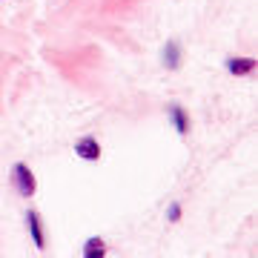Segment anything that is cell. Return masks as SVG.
<instances>
[{
	"mask_svg": "<svg viewBox=\"0 0 258 258\" xmlns=\"http://www.w3.org/2000/svg\"><path fill=\"white\" fill-rule=\"evenodd\" d=\"M83 255H86V258H101V255H106L103 241H101V238H89L86 244H83Z\"/></svg>",
	"mask_w": 258,
	"mask_h": 258,
	"instance_id": "cell-5",
	"label": "cell"
},
{
	"mask_svg": "<svg viewBox=\"0 0 258 258\" xmlns=\"http://www.w3.org/2000/svg\"><path fill=\"white\" fill-rule=\"evenodd\" d=\"M172 120H175V129L181 132V135H186V132H189V120H186V115H184V109H181V106H172Z\"/></svg>",
	"mask_w": 258,
	"mask_h": 258,
	"instance_id": "cell-6",
	"label": "cell"
},
{
	"mask_svg": "<svg viewBox=\"0 0 258 258\" xmlns=\"http://www.w3.org/2000/svg\"><path fill=\"white\" fill-rule=\"evenodd\" d=\"M75 152H78L83 161H98V158H101V144L95 138H81L75 144Z\"/></svg>",
	"mask_w": 258,
	"mask_h": 258,
	"instance_id": "cell-2",
	"label": "cell"
},
{
	"mask_svg": "<svg viewBox=\"0 0 258 258\" xmlns=\"http://www.w3.org/2000/svg\"><path fill=\"white\" fill-rule=\"evenodd\" d=\"M178 215H181V210H178V207H172V210H169V221H178Z\"/></svg>",
	"mask_w": 258,
	"mask_h": 258,
	"instance_id": "cell-8",
	"label": "cell"
},
{
	"mask_svg": "<svg viewBox=\"0 0 258 258\" xmlns=\"http://www.w3.org/2000/svg\"><path fill=\"white\" fill-rule=\"evenodd\" d=\"M252 69H255V60H252V57H232L230 60L232 75H247V72H252Z\"/></svg>",
	"mask_w": 258,
	"mask_h": 258,
	"instance_id": "cell-4",
	"label": "cell"
},
{
	"mask_svg": "<svg viewBox=\"0 0 258 258\" xmlns=\"http://www.w3.org/2000/svg\"><path fill=\"white\" fill-rule=\"evenodd\" d=\"M26 221H29V230H32V238H35V247L43 249L46 247V241H43V230H40V218H37L35 210L26 212Z\"/></svg>",
	"mask_w": 258,
	"mask_h": 258,
	"instance_id": "cell-3",
	"label": "cell"
},
{
	"mask_svg": "<svg viewBox=\"0 0 258 258\" xmlns=\"http://www.w3.org/2000/svg\"><path fill=\"white\" fill-rule=\"evenodd\" d=\"M164 60L169 69H178V43H169V46L164 49Z\"/></svg>",
	"mask_w": 258,
	"mask_h": 258,
	"instance_id": "cell-7",
	"label": "cell"
},
{
	"mask_svg": "<svg viewBox=\"0 0 258 258\" xmlns=\"http://www.w3.org/2000/svg\"><path fill=\"white\" fill-rule=\"evenodd\" d=\"M15 184H18V192L23 198H32L35 195V175L26 164H15Z\"/></svg>",
	"mask_w": 258,
	"mask_h": 258,
	"instance_id": "cell-1",
	"label": "cell"
}]
</instances>
